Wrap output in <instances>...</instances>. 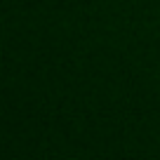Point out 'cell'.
I'll use <instances>...</instances> for the list:
<instances>
[]
</instances>
